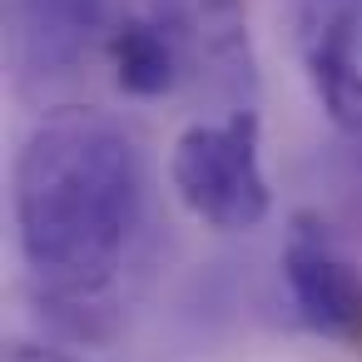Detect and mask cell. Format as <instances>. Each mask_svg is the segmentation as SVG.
<instances>
[{"label":"cell","mask_w":362,"mask_h":362,"mask_svg":"<svg viewBox=\"0 0 362 362\" xmlns=\"http://www.w3.org/2000/svg\"><path fill=\"white\" fill-rule=\"evenodd\" d=\"M144 209L129 129L90 105L50 110L11 169L16 243L45 293H105Z\"/></svg>","instance_id":"obj_1"},{"label":"cell","mask_w":362,"mask_h":362,"mask_svg":"<svg viewBox=\"0 0 362 362\" xmlns=\"http://www.w3.org/2000/svg\"><path fill=\"white\" fill-rule=\"evenodd\" d=\"M169 184L199 223H209L218 233L258 228L273 209V189H268V174L258 159V115L248 105H238L228 119L189 124L174 139Z\"/></svg>","instance_id":"obj_2"},{"label":"cell","mask_w":362,"mask_h":362,"mask_svg":"<svg viewBox=\"0 0 362 362\" xmlns=\"http://www.w3.org/2000/svg\"><path fill=\"white\" fill-rule=\"evenodd\" d=\"M283 278L298 317L313 332L362 347V273L332 248V238L308 214H298L293 238L283 248Z\"/></svg>","instance_id":"obj_3"},{"label":"cell","mask_w":362,"mask_h":362,"mask_svg":"<svg viewBox=\"0 0 362 362\" xmlns=\"http://www.w3.org/2000/svg\"><path fill=\"white\" fill-rule=\"evenodd\" d=\"M110 30H115L110 0H11L16 75L25 85L70 75L100 35L110 40Z\"/></svg>","instance_id":"obj_4"},{"label":"cell","mask_w":362,"mask_h":362,"mask_svg":"<svg viewBox=\"0 0 362 362\" xmlns=\"http://www.w3.org/2000/svg\"><path fill=\"white\" fill-rule=\"evenodd\" d=\"M308 85L322 105V115L332 119V129H342L347 139H362V70L352 60V25L347 21H327L308 50Z\"/></svg>","instance_id":"obj_5"},{"label":"cell","mask_w":362,"mask_h":362,"mask_svg":"<svg viewBox=\"0 0 362 362\" xmlns=\"http://www.w3.org/2000/svg\"><path fill=\"white\" fill-rule=\"evenodd\" d=\"M110 65H115V85L134 100H159L179 85V45L169 40V30L159 21L144 16H124L110 30Z\"/></svg>","instance_id":"obj_6"},{"label":"cell","mask_w":362,"mask_h":362,"mask_svg":"<svg viewBox=\"0 0 362 362\" xmlns=\"http://www.w3.org/2000/svg\"><path fill=\"white\" fill-rule=\"evenodd\" d=\"M40 303V317L70 337V342H110L119 332V313H115V298L110 288L105 293H35Z\"/></svg>","instance_id":"obj_7"},{"label":"cell","mask_w":362,"mask_h":362,"mask_svg":"<svg viewBox=\"0 0 362 362\" xmlns=\"http://www.w3.org/2000/svg\"><path fill=\"white\" fill-rule=\"evenodd\" d=\"M6 362H75V357H65L55 347H40V342H11L6 347Z\"/></svg>","instance_id":"obj_8"}]
</instances>
